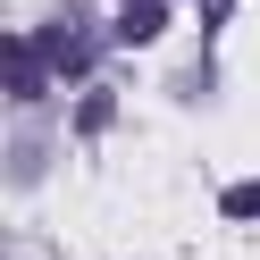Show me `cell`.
Returning <instances> with one entry per match:
<instances>
[{
  "instance_id": "6da1fadb",
  "label": "cell",
  "mask_w": 260,
  "mask_h": 260,
  "mask_svg": "<svg viewBox=\"0 0 260 260\" xmlns=\"http://www.w3.org/2000/svg\"><path fill=\"white\" fill-rule=\"evenodd\" d=\"M0 84H9V101H34V92L51 84V51L9 34V51H0Z\"/></svg>"
},
{
  "instance_id": "7a4b0ae2",
  "label": "cell",
  "mask_w": 260,
  "mask_h": 260,
  "mask_svg": "<svg viewBox=\"0 0 260 260\" xmlns=\"http://www.w3.org/2000/svg\"><path fill=\"white\" fill-rule=\"evenodd\" d=\"M42 51H51L59 76H84V68H92V42L76 34V25H51V34H42Z\"/></svg>"
},
{
  "instance_id": "3957f363",
  "label": "cell",
  "mask_w": 260,
  "mask_h": 260,
  "mask_svg": "<svg viewBox=\"0 0 260 260\" xmlns=\"http://www.w3.org/2000/svg\"><path fill=\"white\" fill-rule=\"evenodd\" d=\"M159 17H168L159 0H126V17H118V34H126V42H151V34H159Z\"/></svg>"
},
{
  "instance_id": "277c9868",
  "label": "cell",
  "mask_w": 260,
  "mask_h": 260,
  "mask_svg": "<svg viewBox=\"0 0 260 260\" xmlns=\"http://www.w3.org/2000/svg\"><path fill=\"white\" fill-rule=\"evenodd\" d=\"M218 210H226V218H260V176H252V185H226Z\"/></svg>"
}]
</instances>
